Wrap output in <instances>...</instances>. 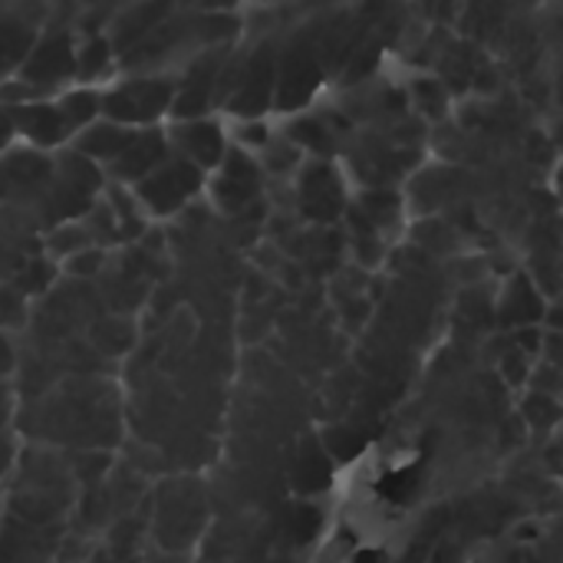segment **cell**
<instances>
[{
  "label": "cell",
  "mask_w": 563,
  "mask_h": 563,
  "mask_svg": "<svg viewBox=\"0 0 563 563\" xmlns=\"http://www.w3.org/2000/svg\"><path fill=\"white\" fill-rule=\"evenodd\" d=\"M23 82H30L40 96H56L69 82H76V43L69 26H59L49 13L46 30L40 33L36 46L16 69Z\"/></svg>",
  "instance_id": "6da1fadb"
},
{
  "label": "cell",
  "mask_w": 563,
  "mask_h": 563,
  "mask_svg": "<svg viewBox=\"0 0 563 563\" xmlns=\"http://www.w3.org/2000/svg\"><path fill=\"white\" fill-rule=\"evenodd\" d=\"M168 148L201 172H211L224 158V129L208 119H178L168 132Z\"/></svg>",
  "instance_id": "8992f818"
},
{
  "label": "cell",
  "mask_w": 563,
  "mask_h": 563,
  "mask_svg": "<svg viewBox=\"0 0 563 563\" xmlns=\"http://www.w3.org/2000/svg\"><path fill=\"white\" fill-rule=\"evenodd\" d=\"M168 135L158 129V125H145V129H135L129 135V142L122 145V152L106 165V172L115 178V185H135L142 181L165 155H168Z\"/></svg>",
  "instance_id": "5b68a950"
},
{
  "label": "cell",
  "mask_w": 563,
  "mask_h": 563,
  "mask_svg": "<svg viewBox=\"0 0 563 563\" xmlns=\"http://www.w3.org/2000/svg\"><path fill=\"white\" fill-rule=\"evenodd\" d=\"M49 13L53 0H0V82L16 76L46 30Z\"/></svg>",
  "instance_id": "7a4b0ae2"
},
{
  "label": "cell",
  "mask_w": 563,
  "mask_h": 563,
  "mask_svg": "<svg viewBox=\"0 0 563 563\" xmlns=\"http://www.w3.org/2000/svg\"><path fill=\"white\" fill-rule=\"evenodd\" d=\"M10 119H13V132L33 148H59L69 142V132L63 125V115H59L53 96L13 106Z\"/></svg>",
  "instance_id": "52a82bcc"
},
{
  "label": "cell",
  "mask_w": 563,
  "mask_h": 563,
  "mask_svg": "<svg viewBox=\"0 0 563 563\" xmlns=\"http://www.w3.org/2000/svg\"><path fill=\"white\" fill-rule=\"evenodd\" d=\"M172 102H175V82L158 76L155 79L135 76L102 92V115L129 129H145L155 125Z\"/></svg>",
  "instance_id": "3957f363"
},
{
  "label": "cell",
  "mask_w": 563,
  "mask_h": 563,
  "mask_svg": "<svg viewBox=\"0 0 563 563\" xmlns=\"http://www.w3.org/2000/svg\"><path fill=\"white\" fill-rule=\"evenodd\" d=\"M53 99H56V109L63 115V125H66L69 139L102 115V92L96 86H89V82H69Z\"/></svg>",
  "instance_id": "9c48e42d"
},
{
  "label": "cell",
  "mask_w": 563,
  "mask_h": 563,
  "mask_svg": "<svg viewBox=\"0 0 563 563\" xmlns=\"http://www.w3.org/2000/svg\"><path fill=\"white\" fill-rule=\"evenodd\" d=\"M201 178H205V172L198 165L168 152L142 181L132 185V195H135L139 208H145L152 214H175L201 188Z\"/></svg>",
  "instance_id": "277c9868"
},
{
  "label": "cell",
  "mask_w": 563,
  "mask_h": 563,
  "mask_svg": "<svg viewBox=\"0 0 563 563\" xmlns=\"http://www.w3.org/2000/svg\"><path fill=\"white\" fill-rule=\"evenodd\" d=\"M16 139V132H13V119H10V109L7 106H0V155L10 148V142Z\"/></svg>",
  "instance_id": "30bf717a"
},
{
  "label": "cell",
  "mask_w": 563,
  "mask_h": 563,
  "mask_svg": "<svg viewBox=\"0 0 563 563\" xmlns=\"http://www.w3.org/2000/svg\"><path fill=\"white\" fill-rule=\"evenodd\" d=\"M132 132H135V129L119 125V122L99 115L96 122H89L86 129H79L66 145H69L73 152H79L82 158H89L92 165H102V168H106V165L122 152V145L129 142Z\"/></svg>",
  "instance_id": "ba28073f"
}]
</instances>
